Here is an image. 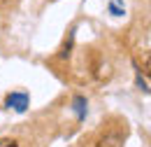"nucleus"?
Here are the masks:
<instances>
[{
  "label": "nucleus",
  "instance_id": "nucleus-1",
  "mask_svg": "<svg viewBox=\"0 0 151 147\" xmlns=\"http://www.w3.org/2000/svg\"><path fill=\"white\" fill-rule=\"evenodd\" d=\"M28 103H30V98H28L26 91H12V93L5 96V108H9V110L26 112L28 110Z\"/></svg>",
  "mask_w": 151,
  "mask_h": 147
},
{
  "label": "nucleus",
  "instance_id": "nucleus-2",
  "mask_svg": "<svg viewBox=\"0 0 151 147\" xmlns=\"http://www.w3.org/2000/svg\"><path fill=\"white\" fill-rule=\"evenodd\" d=\"M95 147H123V133L109 131V133L100 135V140H98V145H95Z\"/></svg>",
  "mask_w": 151,
  "mask_h": 147
},
{
  "label": "nucleus",
  "instance_id": "nucleus-3",
  "mask_svg": "<svg viewBox=\"0 0 151 147\" xmlns=\"http://www.w3.org/2000/svg\"><path fill=\"white\" fill-rule=\"evenodd\" d=\"M72 108H75V112H77V119H84V117H86V98H84V96H75Z\"/></svg>",
  "mask_w": 151,
  "mask_h": 147
},
{
  "label": "nucleus",
  "instance_id": "nucleus-4",
  "mask_svg": "<svg viewBox=\"0 0 151 147\" xmlns=\"http://www.w3.org/2000/svg\"><path fill=\"white\" fill-rule=\"evenodd\" d=\"M109 12H112L114 17H121V14H123V9H121V2H119V0H112V2H109Z\"/></svg>",
  "mask_w": 151,
  "mask_h": 147
},
{
  "label": "nucleus",
  "instance_id": "nucleus-5",
  "mask_svg": "<svg viewBox=\"0 0 151 147\" xmlns=\"http://www.w3.org/2000/svg\"><path fill=\"white\" fill-rule=\"evenodd\" d=\"M0 147H19V145H17L14 140H9V138H2V140H0Z\"/></svg>",
  "mask_w": 151,
  "mask_h": 147
},
{
  "label": "nucleus",
  "instance_id": "nucleus-6",
  "mask_svg": "<svg viewBox=\"0 0 151 147\" xmlns=\"http://www.w3.org/2000/svg\"><path fill=\"white\" fill-rule=\"evenodd\" d=\"M0 2H12V0H0Z\"/></svg>",
  "mask_w": 151,
  "mask_h": 147
}]
</instances>
